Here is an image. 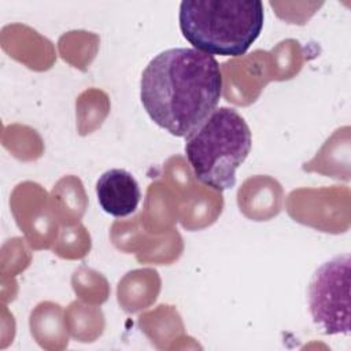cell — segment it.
Returning a JSON list of instances; mask_svg holds the SVG:
<instances>
[{
    "label": "cell",
    "instance_id": "cell-5",
    "mask_svg": "<svg viewBox=\"0 0 351 351\" xmlns=\"http://www.w3.org/2000/svg\"><path fill=\"white\" fill-rule=\"evenodd\" d=\"M96 196L103 211L121 218L136 211L141 199V191L136 178L129 171L110 169L99 177Z\"/></svg>",
    "mask_w": 351,
    "mask_h": 351
},
{
    "label": "cell",
    "instance_id": "cell-1",
    "mask_svg": "<svg viewBox=\"0 0 351 351\" xmlns=\"http://www.w3.org/2000/svg\"><path fill=\"white\" fill-rule=\"evenodd\" d=\"M222 96L217 59L195 48L158 53L143 71L140 99L149 118L176 137H186L215 108Z\"/></svg>",
    "mask_w": 351,
    "mask_h": 351
},
{
    "label": "cell",
    "instance_id": "cell-3",
    "mask_svg": "<svg viewBox=\"0 0 351 351\" xmlns=\"http://www.w3.org/2000/svg\"><path fill=\"white\" fill-rule=\"evenodd\" d=\"M251 145L245 119L234 108L219 107L185 137V155L195 177L222 192L236 185V170Z\"/></svg>",
    "mask_w": 351,
    "mask_h": 351
},
{
    "label": "cell",
    "instance_id": "cell-4",
    "mask_svg": "<svg viewBox=\"0 0 351 351\" xmlns=\"http://www.w3.org/2000/svg\"><path fill=\"white\" fill-rule=\"evenodd\" d=\"M308 308L325 335L350 333V255L322 263L308 284Z\"/></svg>",
    "mask_w": 351,
    "mask_h": 351
},
{
    "label": "cell",
    "instance_id": "cell-2",
    "mask_svg": "<svg viewBox=\"0 0 351 351\" xmlns=\"http://www.w3.org/2000/svg\"><path fill=\"white\" fill-rule=\"evenodd\" d=\"M263 19L259 0H184L178 11L184 38L211 56L244 55L259 37Z\"/></svg>",
    "mask_w": 351,
    "mask_h": 351
}]
</instances>
